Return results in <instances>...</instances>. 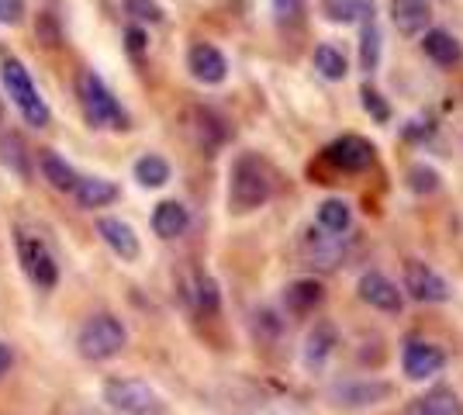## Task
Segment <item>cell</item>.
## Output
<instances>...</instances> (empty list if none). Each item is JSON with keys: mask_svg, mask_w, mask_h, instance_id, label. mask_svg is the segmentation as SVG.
I'll return each instance as SVG.
<instances>
[{"mask_svg": "<svg viewBox=\"0 0 463 415\" xmlns=\"http://www.w3.org/2000/svg\"><path fill=\"white\" fill-rule=\"evenodd\" d=\"M270 170L260 156H246L235 159L229 177V208L235 215H250L256 208H263L270 201Z\"/></svg>", "mask_w": 463, "mask_h": 415, "instance_id": "6da1fadb", "label": "cell"}, {"mask_svg": "<svg viewBox=\"0 0 463 415\" xmlns=\"http://www.w3.org/2000/svg\"><path fill=\"white\" fill-rule=\"evenodd\" d=\"M80 108L83 118L90 121V128H128V111L118 104V98L111 94V87L97 77L94 70L80 73Z\"/></svg>", "mask_w": 463, "mask_h": 415, "instance_id": "7a4b0ae2", "label": "cell"}, {"mask_svg": "<svg viewBox=\"0 0 463 415\" xmlns=\"http://www.w3.org/2000/svg\"><path fill=\"white\" fill-rule=\"evenodd\" d=\"M0 80H4L7 98L18 104L21 118L28 121L32 128H45L49 125V108H45V100H42L32 73L24 70V62L14 60V56H4L0 60Z\"/></svg>", "mask_w": 463, "mask_h": 415, "instance_id": "3957f363", "label": "cell"}, {"mask_svg": "<svg viewBox=\"0 0 463 415\" xmlns=\"http://www.w3.org/2000/svg\"><path fill=\"white\" fill-rule=\"evenodd\" d=\"M125 343H128V333H125V325H121L115 316H94L80 329L77 350H80V356L100 363V360H111V356L121 354Z\"/></svg>", "mask_w": 463, "mask_h": 415, "instance_id": "277c9868", "label": "cell"}, {"mask_svg": "<svg viewBox=\"0 0 463 415\" xmlns=\"http://www.w3.org/2000/svg\"><path fill=\"white\" fill-rule=\"evenodd\" d=\"M104 401L118 415H153L156 405H159L156 391L138 377H111V381H104Z\"/></svg>", "mask_w": 463, "mask_h": 415, "instance_id": "5b68a950", "label": "cell"}, {"mask_svg": "<svg viewBox=\"0 0 463 415\" xmlns=\"http://www.w3.org/2000/svg\"><path fill=\"white\" fill-rule=\"evenodd\" d=\"M405 291L422 305H439V301H449V295H453L446 277L422 259H408L405 263Z\"/></svg>", "mask_w": 463, "mask_h": 415, "instance_id": "8992f818", "label": "cell"}, {"mask_svg": "<svg viewBox=\"0 0 463 415\" xmlns=\"http://www.w3.org/2000/svg\"><path fill=\"white\" fill-rule=\"evenodd\" d=\"M326 163L343 174H364L373 166V146L360 136H339L326 146Z\"/></svg>", "mask_w": 463, "mask_h": 415, "instance_id": "52a82bcc", "label": "cell"}, {"mask_svg": "<svg viewBox=\"0 0 463 415\" xmlns=\"http://www.w3.org/2000/svg\"><path fill=\"white\" fill-rule=\"evenodd\" d=\"M402 367L408 381H429L446 367V354L429 339H408L402 350Z\"/></svg>", "mask_w": 463, "mask_h": 415, "instance_id": "ba28073f", "label": "cell"}, {"mask_svg": "<svg viewBox=\"0 0 463 415\" xmlns=\"http://www.w3.org/2000/svg\"><path fill=\"white\" fill-rule=\"evenodd\" d=\"M18 250H21V267H24V274L32 277L42 291L56 288V284H59V263H56V257H52V253L42 246L39 239L18 236Z\"/></svg>", "mask_w": 463, "mask_h": 415, "instance_id": "9c48e42d", "label": "cell"}, {"mask_svg": "<svg viewBox=\"0 0 463 415\" xmlns=\"http://www.w3.org/2000/svg\"><path fill=\"white\" fill-rule=\"evenodd\" d=\"M356 295L360 301H367L370 308H377V312H402V305H405V297L398 291V284L384 277L381 270H367V274L356 280Z\"/></svg>", "mask_w": 463, "mask_h": 415, "instance_id": "30bf717a", "label": "cell"}, {"mask_svg": "<svg viewBox=\"0 0 463 415\" xmlns=\"http://www.w3.org/2000/svg\"><path fill=\"white\" fill-rule=\"evenodd\" d=\"M187 70H191V77L197 83L214 87V83H222L229 77V60L222 56V49H214L212 42H197L187 52Z\"/></svg>", "mask_w": 463, "mask_h": 415, "instance_id": "8fae6325", "label": "cell"}, {"mask_svg": "<svg viewBox=\"0 0 463 415\" xmlns=\"http://www.w3.org/2000/svg\"><path fill=\"white\" fill-rule=\"evenodd\" d=\"M97 232H100V239L111 246V253H118V257L128 259V263L138 259V253H142L136 229H132L128 222H121V218H115V215L97 218Z\"/></svg>", "mask_w": 463, "mask_h": 415, "instance_id": "7c38bea8", "label": "cell"}, {"mask_svg": "<svg viewBox=\"0 0 463 415\" xmlns=\"http://www.w3.org/2000/svg\"><path fill=\"white\" fill-rule=\"evenodd\" d=\"M391 395H394V384H387V381H346V384L335 388L339 405H346V409L381 405V401H387Z\"/></svg>", "mask_w": 463, "mask_h": 415, "instance_id": "4fadbf2b", "label": "cell"}, {"mask_svg": "<svg viewBox=\"0 0 463 415\" xmlns=\"http://www.w3.org/2000/svg\"><path fill=\"white\" fill-rule=\"evenodd\" d=\"M391 21L402 35H425L429 32V21H432V11L425 0H391Z\"/></svg>", "mask_w": 463, "mask_h": 415, "instance_id": "5bb4252c", "label": "cell"}, {"mask_svg": "<svg viewBox=\"0 0 463 415\" xmlns=\"http://www.w3.org/2000/svg\"><path fill=\"white\" fill-rule=\"evenodd\" d=\"M322 297H326V288L315 277H298L284 288V305L290 316H308L322 305Z\"/></svg>", "mask_w": 463, "mask_h": 415, "instance_id": "9a60e30c", "label": "cell"}, {"mask_svg": "<svg viewBox=\"0 0 463 415\" xmlns=\"http://www.w3.org/2000/svg\"><path fill=\"white\" fill-rule=\"evenodd\" d=\"M408 415H463V401L453 388H432L411 401Z\"/></svg>", "mask_w": 463, "mask_h": 415, "instance_id": "2e32d148", "label": "cell"}, {"mask_svg": "<svg viewBox=\"0 0 463 415\" xmlns=\"http://www.w3.org/2000/svg\"><path fill=\"white\" fill-rule=\"evenodd\" d=\"M187 225H191V215H187V208H184L180 201H163V204H156L153 232L159 239L184 236V232H187Z\"/></svg>", "mask_w": 463, "mask_h": 415, "instance_id": "e0dca14e", "label": "cell"}, {"mask_svg": "<svg viewBox=\"0 0 463 415\" xmlns=\"http://www.w3.org/2000/svg\"><path fill=\"white\" fill-rule=\"evenodd\" d=\"M422 49L436 66H457L463 56L460 42L453 39L446 28H429V32L422 35Z\"/></svg>", "mask_w": 463, "mask_h": 415, "instance_id": "ac0fdd59", "label": "cell"}, {"mask_svg": "<svg viewBox=\"0 0 463 415\" xmlns=\"http://www.w3.org/2000/svg\"><path fill=\"white\" fill-rule=\"evenodd\" d=\"M73 194H77V204L83 212H90V208H104V204H111L118 198V184L111 180H100V177H83L73 187Z\"/></svg>", "mask_w": 463, "mask_h": 415, "instance_id": "d6986e66", "label": "cell"}, {"mask_svg": "<svg viewBox=\"0 0 463 415\" xmlns=\"http://www.w3.org/2000/svg\"><path fill=\"white\" fill-rule=\"evenodd\" d=\"M0 163H4L14 177H21V180L32 177V159H28V149H24V142H21L18 132H4V136H0Z\"/></svg>", "mask_w": 463, "mask_h": 415, "instance_id": "ffe728a7", "label": "cell"}, {"mask_svg": "<svg viewBox=\"0 0 463 415\" xmlns=\"http://www.w3.org/2000/svg\"><path fill=\"white\" fill-rule=\"evenodd\" d=\"M322 11L335 24H356V21L373 18V0H326Z\"/></svg>", "mask_w": 463, "mask_h": 415, "instance_id": "44dd1931", "label": "cell"}, {"mask_svg": "<svg viewBox=\"0 0 463 415\" xmlns=\"http://www.w3.org/2000/svg\"><path fill=\"white\" fill-rule=\"evenodd\" d=\"M332 346H335V329L328 322H318L308 333V339H305V363L308 367H322L328 354H332Z\"/></svg>", "mask_w": 463, "mask_h": 415, "instance_id": "7402d4cb", "label": "cell"}, {"mask_svg": "<svg viewBox=\"0 0 463 415\" xmlns=\"http://www.w3.org/2000/svg\"><path fill=\"white\" fill-rule=\"evenodd\" d=\"M42 174H45V180H49L56 191H73V187L80 184L77 170L59 156V153H52V149H45V153H42Z\"/></svg>", "mask_w": 463, "mask_h": 415, "instance_id": "603a6c76", "label": "cell"}, {"mask_svg": "<svg viewBox=\"0 0 463 415\" xmlns=\"http://www.w3.org/2000/svg\"><path fill=\"white\" fill-rule=\"evenodd\" d=\"M194 132H197V142L204 146V149H218L225 136H229V128H225V121L218 118L214 111H194Z\"/></svg>", "mask_w": 463, "mask_h": 415, "instance_id": "cb8c5ba5", "label": "cell"}, {"mask_svg": "<svg viewBox=\"0 0 463 415\" xmlns=\"http://www.w3.org/2000/svg\"><path fill=\"white\" fill-rule=\"evenodd\" d=\"M349 222H353V212H349V204L343 198H326L318 204V225H322L326 232L343 236L349 229Z\"/></svg>", "mask_w": 463, "mask_h": 415, "instance_id": "d4e9b609", "label": "cell"}, {"mask_svg": "<svg viewBox=\"0 0 463 415\" xmlns=\"http://www.w3.org/2000/svg\"><path fill=\"white\" fill-rule=\"evenodd\" d=\"M170 163L163 156H156V153H146V156L136 163V180L142 187H163L166 180H170Z\"/></svg>", "mask_w": 463, "mask_h": 415, "instance_id": "484cf974", "label": "cell"}, {"mask_svg": "<svg viewBox=\"0 0 463 415\" xmlns=\"http://www.w3.org/2000/svg\"><path fill=\"white\" fill-rule=\"evenodd\" d=\"M311 62H315V70H318L326 80H346V73H349L346 56H343L335 45H318L315 56H311Z\"/></svg>", "mask_w": 463, "mask_h": 415, "instance_id": "4316f807", "label": "cell"}, {"mask_svg": "<svg viewBox=\"0 0 463 415\" xmlns=\"http://www.w3.org/2000/svg\"><path fill=\"white\" fill-rule=\"evenodd\" d=\"M377 62H381V28L370 18L364 21V32H360V66L370 73V70H377Z\"/></svg>", "mask_w": 463, "mask_h": 415, "instance_id": "83f0119b", "label": "cell"}, {"mask_svg": "<svg viewBox=\"0 0 463 415\" xmlns=\"http://www.w3.org/2000/svg\"><path fill=\"white\" fill-rule=\"evenodd\" d=\"M121 7H125V14L136 18L138 24H159V21L166 18V11H163L159 0H121Z\"/></svg>", "mask_w": 463, "mask_h": 415, "instance_id": "f1b7e54d", "label": "cell"}, {"mask_svg": "<svg viewBox=\"0 0 463 415\" xmlns=\"http://www.w3.org/2000/svg\"><path fill=\"white\" fill-rule=\"evenodd\" d=\"M408 187H411L415 194H436V191H439V174H436L432 166H425V163H415V166L408 170Z\"/></svg>", "mask_w": 463, "mask_h": 415, "instance_id": "f546056e", "label": "cell"}, {"mask_svg": "<svg viewBox=\"0 0 463 415\" xmlns=\"http://www.w3.org/2000/svg\"><path fill=\"white\" fill-rule=\"evenodd\" d=\"M194 297H197V308H201L204 316H214V312H218V305H222L218 284H214L212 277H201V280H197V291H194Z\"/></svg>", "mask_w": 463, "mask_h": 415, "instance_id": "4dcf8cb0", "label": "cell"}, {"mask_svg": "<svg viewBox=\"0 0 463 415\" xmlns=\"http://www.w3.org/2000/svg\"><path fill=\"white\" fill-rule=\"evenodd\" d=\"M273 18L280 24H298L301 14H305V0H270Z\"/></svg>", "mask_w": 463, "mask_h": 415, "instance_id": "1f68e13d", "label": "cell"}, {"mask_svg": "<svg viewBox=\"0 0 463 415\" xmlns=\"http://www.w3.org/2000/svg\"><path fill=\"white\" fill-rule=\"evenodd\" d=\"M360 98H364V108H367V115L373 121H381V125H384V121L391 118V108H387V100L381 98L373 87H364V90H360Z\"/></svg>", "mask_w": 463, "mask_h": 415, "instance_id": "d6a6232c", "label": "cell"}, {"mask_svg": "<svg viewBox=\"0 0 463 415\" xmlns=\"http://www.w3.org/2000/svg\"><path fill=\"white\" fill-rule=\"evenodd\" d=\"M24 14V4L21 0H0V21L4 24H18Z\"/></svg>", "mask_w": 463, "mask_h": 415, "instance_id": "836d02e7", "label": "cell"}, {"mask_svg": "<svg viewBox=\"0 0 463 415\" xmlns=\"http://www.w3.org/2000/svg\"><path fill=\"white\" fill-rule=\"evenodd\" d=\"M39 39L42 45H59V24L52 28V14H42L39 18Z\"/></svg>", "mask_w": 463, "mask_h": 415, "instance_id": "e575fe53", "label": "cell"}, {"mask_svg": "<svg viewBox=\"0 0 463 415\" xmlns=\"http://www.w3.org/2000/svg\"><path fill=\"white\" fill-rule=\"evenodd\" d=\"M432 136V121L429 118H415V121H408L405 125V138H411V142H419V138H429Z\"/></svg>", "mask_w": 463, "mask_h": 415, "instance_id": "d590c367", "label": "cell"}, {"mask_svg": "<svg viewBox=\"0 0 463 415\" xmlns=\"http://www.w3.org/2000/svg\"><path fill=\"white\" fill-rule=\"evenodd\" d=\"M125 42H128V52H132V56H142V52H146V35H142V28H128V32H125Z\"/></svg>", "mask_w": 463, "mask_h": 415, "instance_id": "8d00e7d4", "label": "cell"}, {"mask_svg": "<svg viewBox=\"0 0 463 415\" xmlns=\"http://www.w3.org/2000/svg\"><path fill=\"white\" fill-rule=\"evenodd\" d=\"M11 360H14V356H11V346H7V343H0V377L11 371Z\"/></svg>", "mask_w": 463, "mask_h": 415, "instance_id": "74e56055", "label": "cell"}]
</instances>
